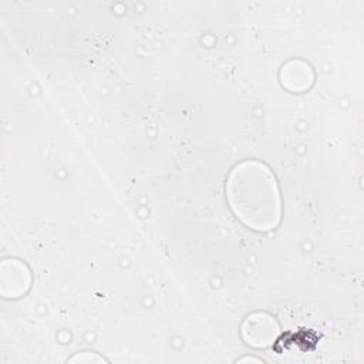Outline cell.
I'll use <instances>...</instances> for the list:
<instances>
[{
	"label": "cell",
	"mask_w": 364,
	"mask_h": 364,
	"mask_svg": "<svg viewBox=\"0 0 364 364\" xmlns=\"http://www.w3.org/2000/svg\"><path fill=\"white\" fill-rule=\"evenodd\" d=\"M77 360H80V361H84V360H87V361H104V358H102V357H98V355H95V354H91V355H88V357L77 355V357L71 358L70 361H77Z\"/></svg>",
	"instance_id": "cell-3"
},
{
	"label": "cell",
	"mask_w": 364,
	"mask_h": 364,
	"mask_svg": "<svg viewBox=\"0 0 364 364\" xmlns=\"http://www.w3.org/2000/svg\"><path fill=\"white\" fill-rule=\"evenodd\" d=\"M228 199L233 212L256 230L272 229L280 219V198L273 173L256 161L237 165L228 181Z\"/></svg>",
	"instance_id": "cell-1"
},
{
	"label": "cell",
	"mask_w": 364,
	"mask_h": 364,
	"mask_svg": "<svg viewBox=\"0 0 364 364\" xmlns=\"http://www.w3.org/2000/svg\"><path fill=\"white\" fill-rule=\"evenodd\" d=\"M242 334L247 344L253 347H266L276 340L279 327L270 316L256 313L246 318L242 327Z\"/></svg>",
	"instance_id": "cell-2"
}]
</instances>
